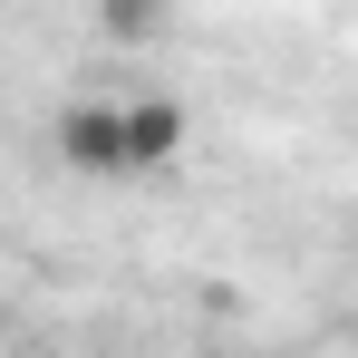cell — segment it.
<instances>
[{
    "label": "cell",
    "mask_w": 358,
    "mask_h": 358,
    "mask_svg": "<svg viewBox=\"0 0 358 358\" xmlns=\"http://www.w3.org/2000/svg\"><path fill=\"white\" fill-rule=\"evenodd\" d=\"M49 155H59L68 175H87V184L126 175V136H117V97H78V107H59V126H49Z\"/></svg>",
    "instance_id": "cell-1"
},
{
    "label": "cell",
    "mask_w": 358,
    "mask_h": 358,
    "mask_svg": "<svg viewBox=\"0 0 358 358\" xmlns=\"http://www.w3.org/2000/svg\"><path fill=\"white\" fill-rule=\"evenodd\" d=\"M117 136H126V175H165L194 136V117L175 97H117Z\"/></svg>",
    "instance_id": "cell-2"
},
{
    "label": "cell",
    "mask_w": 358,
    "mask_h": 358,
    "mask_svg": "<svg viewBox=\"0 0 358 358\" xmlns=\"http://www.w3.org/2000/svg\"><path fill=\"white\" fill-rule=\"evenodd\" d=\"M97 29H107V39H155V29H165V10H136V0H107V10H97Z\"/></svg>",
    "instance_id": "cell-3"
}]
</instances>
